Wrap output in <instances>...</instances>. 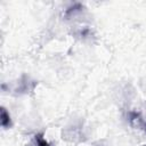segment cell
I'll list each match as a JSON object with an SVG mask.
<instances>
[{
	"mask_svg": "<svg viewBox=\"0 0 146 146\" xmlns=\"http://www.w3.org/2000/svg\"><path fill=\"white\" fill-rule=\"evenodd\" d=\"M9 123H10L9 114L6 112L5 108H2V110H1V125H2L3 128H6V127L9 125Z\"/></svg>",
	"mask_w": 146,
	"mask_h": 146,
	"instance_id": "6da1fadb",
	"label": "cell"
},
{
	"mask_svg": "<svg viewBox=\"0 0 146 146\" xmlns=\"http://www.w3.org/2000/svg\"><path fill=\"white\" fill-rule=\"evenodd\" d=\"M34 140H35V146H50L49 143L43 138V136H42L41 133L35 135Z\"/></svg>",
	"mask_w": 146,
	"mask_h": 146,
	"instance_id": "7a4b0ae2",
	"label": "cell"
}]
</instances>
